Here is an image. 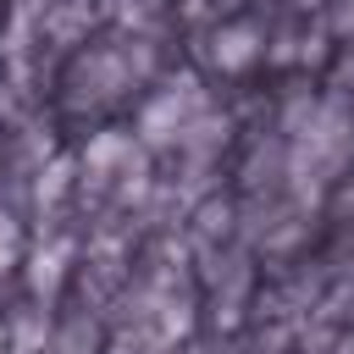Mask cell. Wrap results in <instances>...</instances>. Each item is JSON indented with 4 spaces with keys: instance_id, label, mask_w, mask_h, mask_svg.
Wrapping results in <instances>:
<instances>
[{
    "instance_id": "obj_1",
    "label": "cell",
    "mask_w": 354,
    "mask_h": 354,
    "mask_svg": "<svg viewBox=\"0 0 354 354\" xmlns=\"http://www.w3.org/2000/svg\"><path fill=\"white\" fill-rule=\"evenodd\" d=\"M216 61L221 66H249L254 61V28H227L216 39Z\"/></svg>"
}]
</instances>
